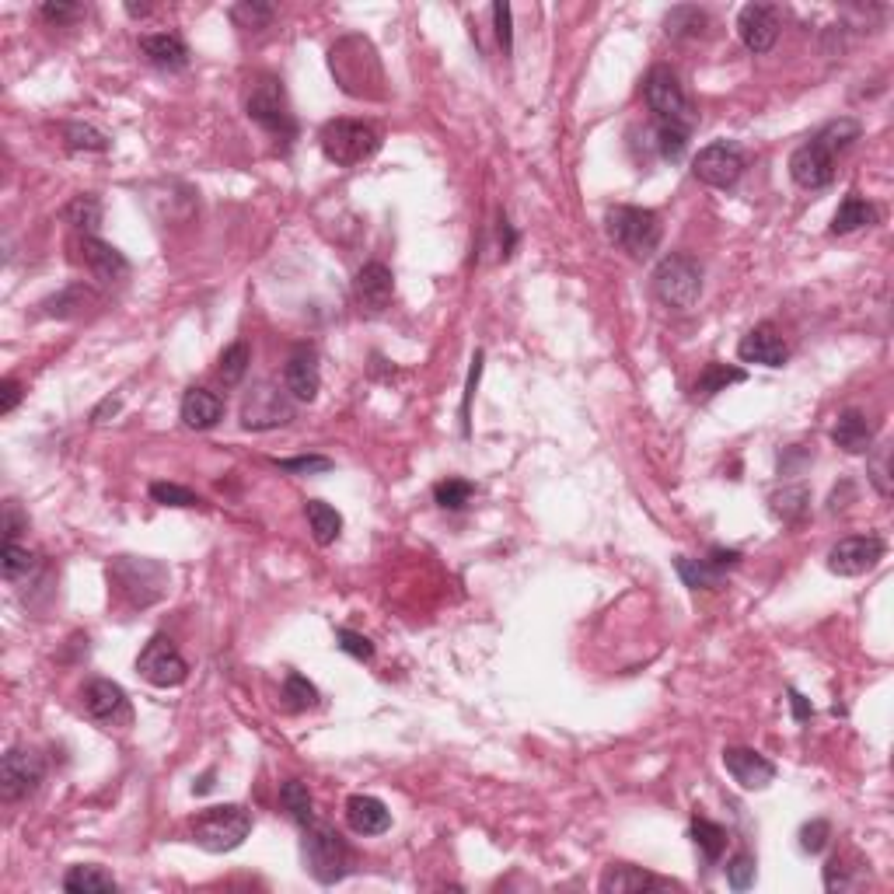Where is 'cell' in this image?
I'll return each mask as SVG.
<instances>
[{
    "label": "cell",
    "instance_id": "1",
    "mask_svg": "<svg viewBox=\"0 0 894 894\" xmlns=\"http://www.w3.org/2000/svg\"><path fill=\"white\" fill-rule=\"evenodd\" d=\"M654 294L664 308L692 311L702 297V266L685 252H671L654 269Z\"/></svg>",
    "mask_w": 894,
    "mask_h": 894
},
{
    "label": "cell",
    "instance_id": "2",
    "mask_svg": "<svg viewBox=\"0 0 894 894\" xmlns=\"http://www.w3.org/2000/svg\"><path fill=\"white\" fill-rule=\"evenodd\" d=\"M318 144H322V154L332 165L357 168L378 154L381 137L371 123H360V119H332L318 133Z\"/></svg>",
    "mask_w": 894,
    "mask_h": 894
},
{
    "label": "cell",
    "instance_id": "3",
    "mask_svg": "<svg viewBox=\"0 0 894 894\" xmlns=\"http://www.w3.org/2000/svg\"><path fill=\"white\" fill-rule=\"evenodd\" d=\"M193 842L207 853H231L252 832V814L238 804H221V807H207L193 818Z\"/></svg>",
    "mask_w": 894,
    "mask_h": 894
},
{
    "label": "cell",
    "instance_id": "4",
    "mask_svg": "<svg viewBox=\"0 0 894 894\" xmlns=\"http://www.w3.org/2000/svg\"><path fill=\"white\" fill-rule=\"evenodd\" d=\"M109 577H112V584H116V591L123 594L133 608L154 605L168 587V570L158 563V559H147V556L112 559Z\"/></svg>",
    "mask_w": 894,
    "mask_h": 894
},
{
    "label": "cell",
    "instance_id": "5",
    "mask_svg": "<svg viewBox=\"0 0 894 894\" xmlns=\"http://www.w3.org/2000/svg\"><path fill=\"white\" fill-rule=\"evenodd\" d=\"M608 238L633 259H650L661 245V217L643 207H612L605 214Z\"/></svg>",
    "mask_w": 894,
    "mask_h": 894
},
{
    "label": "cell",
    "instance_id": "6",
    "mask_svg": "<svg viewBox=\"0 0 894 894\" xmlns=\"http://www.w3.org/2000/svg\"><path fill=\"white\" fill-rule=\"evenodd\" d=\"M304 863H308V874L318 884H339L353 870V856L346 849L343 835L332 825H322V821H311L308 825V835H304Z\"/></svg>",
    "mask_w": 894,
    "mask_h": 894
},
{
    "label": "cell",
    "instance_id": "7",
    "mask_svg": "<svg viewBox=\"0 0 894 894\" xmlns=\"http://www.w3.org/2000/svg\"><path fill=\"white\" fill-rule=\"evenodd\" d=\"M245 112L252 123H259L266 133L280 140H294L297 137V123H294V112L287 105V91H283L280 77H255L252 88H248L245 98Z\"/></svg>",
    "mask_w": 894,
    "mask_h": 894
},
{
    "label": "cell",
    "instance_id": "8",
    "mask_svg": "<svg viewBox=\"0 0 894 894\" xmlns=\"http://www.w3.org/2000/svg\"><path fill=\"white\" fill-rule=\"evenodd\" d=\"M329 67H332V74L339 77L346 95L364 98V95H371V84H381L378 56H374V49L367 46L364 39H357V35H350V39L332 46Z\"/></svg>",
    "mask_w": 894,
    "mask_h": 894
},
{
    "label": "cell",
    "instance_id": "9",
    "mask_svg": "<svg viewBox=\"0 0 894 894\" xmlns=\"http://www.w3.org/2000/svg\"><path fill=\"white\" fill-rule=\"evenodd\" d=\"M643 102H647V109L654 112L661 126H685V130H692L695 126V116H692V109H688L685 88H681L678 74H674L671 67H654L650 70L647 81H643Z\"/></svg>",
    "mask_w": 894,
    "mask_h": 894
},
{
    "label": "cell",
    "instance_id": "10",
    "mask_svg": "<svg viewBox=\"0 0 894 894\" xmlns=\"http://www.w3.org/2000/svg\"><path fill=\"white\" fill-rule=\"evenodd\" d=\"M294 420V402H290V392L280 388L276 381H255L252 392L241 402V427L245 430H280Z\"/></svg>",
    "mask_w": 894,
    "mask_h": 894
},
{
    "label": "cell",
    "instance_id": "11",
    "mask_svg": "<svg viewBox=\"0 0 894 894\" xmlns=\"http://www.w3.org/2000/svg\"><path fill=\"white\" fill-rule=\"evenodd\" d=\"M137 671H140V678H144L147 685L175 688V685L186 681L189 664L168 636H151V640L144 643V650H140V657H137Z\"/></svg>",
    "mask_w": 894,
    "mask_h": 894
},
{
    "label": "cell",
    "instance_id": "12",
    "mask_svg": "<svg viewBox=\"0 0 894 894\" xmlns=\"http://www.w3.org/2000/svg\"><path fill=\"white\" fill-rule=\"evenodd\" d=\"M741 172H744V151L734 140H716V144L702 147L692 161V175L702 186H713V189L737 186Z\"/></svg>",
    "mask_w": 894,
    "mask_h": 894
},
{
    "label": "cell",
    "instance_id": "13",
    "mask_svg": "<svg viewBox=\"0 0 894 894\" xmlns=\"http://www.w3.org/2000/svg\"><path fill=\"white\" fill-rule=\"evenodd\" d=\"M42 779H46V762H42L39 751L11 748L0 758V797L4 800L32 797Z\"/></svg>",
    "mask_w": 894,
    "mask_h": 894
},
{
    "label": "cell",
    "instance_id": "14",
    "mask_svg": "<svg viewBox=\"0 0 894 894\" xmlns=\"http://www.w3.org/2000/svg\"><path fill=\"white\" fill-rule=\"evenodd\" d=\"M884 552H888V545H884L881 535H849L832 545L828 570L839 573V577H863L881 563Z\"/></svg>",
    "mask_w": 894,
    "mask_h": 894
},
{
    "label": "cell",
    "instance_id": "15",
    "mask_svg": "<svg viewBox=\"0 0 894 894\" xmlns=\"http://www.w3.org/2000/svg\"><path fill=\"white\" fill-rule=\"evenodd\" d=\"M790 175L800 189H825L832 186L835 179V158L818 144V140H807L797 151L790 154Z\"/></svg>",
    "mask_w": 894,
    "mask_h": 894
},
{
    "label": "cell",
    "instance_id": "16",
    "mask_svg": "<svg viewBox=\"0 0 894 894\" xmlns=\"http://www.w3.org/2000/svg\"><path fill=\"white\" fill-rule=\"evenodd\" d=\"M737 357H741L744 364L783 367L786 360H790V346H786V339L779 336L776 325L762 322V325H755V329L744 332V339L737 343Z\"/></svg>",
    "mask_w": 894,
    "mask_h": 894
},
{
    "label": "cell",
    "instance_id": "17",
    "mask_svg": "<svg viewBox=\"0 0 894 894\" xmlns=\"http://www.w3.org/2000/svg\"><path fill=\"white\" fill-rule=\"evenodd\" d=\"M737 35L751 53H769L779 39V11L772 4H748L737 14Z\"/></svg>",
    "mask_w": 894,
    "mask_h": 894
},
{
    "label": "cell",
    "instance_id": "18",
    "mask_svg": "<svg viewBox=\"0 0 894 894\" xmlns=\"http://www.w3.org/2000/svg\"><path fill=\"white\" fill-rule=\"evenodd\" d=\"M723 769L741 790H765L776 779V765L751 748H723Z\"/></svg>",
    "mask_w": 894,
    "mask_h": 894
},
{
    "label": "cell",
    "instance_id": "19",
    "mask_svg": "<svg viewBox=\"0 0 894 894\" xmlns=\"http://www.w3.org/2000/svg\"><path fill=\"white\" fill-rule=\"evenodd\" d=\"M84 709L98 723H126L130 720V699L126 692L109 678H95L84 688Z\"/></svg>",
    "mask_w": 894,
    "mask_h": 894
},
{
    "label": "cell",
    "instance_id": "20",
    "mask_svg": "<svg viewBox=\"0 0 894 894\" xmlns=\"http://www.w3.org/2000/svg\"><path fill=\"white\" fill-rule=\"evenodd\" d=\"M81 255H84V266L91 269V276L102 283H123L130 276V262L119 248H112L109 241L95 238V234H84L81 241Z\"/></svg>",
    "mask_w": 894,
    "mask_h": 894
},
{
    "label": "cell",
    "instance_id": "21",
    "mask_svg": "<svg viewBox=\"0 0 894 894\" xmlns=\"http://www.w3.org/2000/svg\"><path fill=\"white\" fill-rule=\"evenodd\" d=\"M283 388L290 392V399L297 402H315L318 388H322V374H318V357L315 350L301 346L294 357L283 367Z\"/></svg>",
    "mask_w": 894,
    "mask_h": 894
},
{
    "label": "cell",
    "instance_id": "22",
    "mask_svg": "<svg viewBox=\"0 0 894 894\" xmlns=\"http://www.w3.org/2000/svg\"><path fill=\"white\" fill-rule=\"evenodd\" d=\"M353 294H357V301L364 304L367 311H385L395 294L392 269H388L385 262H367V266H360L357 280H353Z\"/></svg>",
    "mask_w": 894,
    "mask_h": 894
},
{
    "label": "cell",
    "instance_id": "23",
    "mask_svg": "<svg viewBox=\"0 0 894 894\" xmlns=\"http://www.w3.org/2000/svg\"><path fill=\"white\" fill-rule=\"evenodd\" d=\"M346 825L357 835H385L392 828V811L385 800L371 797V793H357L346 800Z\"/></svg>",
    "mask_w": 894,
    "mask_h": 894
},
{
    "label": "cell",
    "instance_id": "24",
    "mask_svg": "<svg viewBox=\"0 0 894 894\" xmlns=\"http://www.w3.org/2000/svg\"><path fill=\"white\" fill-rule=\"evenodd\" d=\"M140 53L147 56V63H151V67L168 70V74H175V70H186L189 67L186 42H182L179 35H172V32L144 35V39H140Z\"/></svg>",
    "mask_w": 894,
    "mask_h": 894
},
{
    "label": "cell",
    "instance_id": "25",
    "mask_svg": "<svg viewBox=\"0 0 894 894\" xmlns=\"http://www.w3.org/2000/svg\"><path fill=\"white\" fill-rule=\"evenodd\" d=\"M224 416V399L210 388H189L182 395V423L189 430H210Z\"/></svg>",
    "mask_w": 894,
    "mask_h": 894
},
{
    "label": "cell",
    "instance_id": "26",
    "mask_svg": "<svg viewBox=\"0 0 894 894\" xmlns=\"http://www.w3.org/2000/svg\"><path fill=\"white\" fill-rule=\"evenodd\" d=\"M835 447H842L846 454H867L874 447V423L867 420V413L860 409H846L832 427Z\"/></svg>",
    "mask_w": 894,
    "mask_h": 894
},
{
    "label": "cell",
    "instance_id": "27",
    "mask_svg": "<svg viewBox=\"0 0 894 894\" xmlns=\"http://www.w3.org/2000/svg\"><path fill=\"white\" fill-rule=\"evenodd\" d=\"M671 884H664L661 877H654L643 867H629V863H615L601 877V891L605 894H636V891H664Z\"/></svg>",
    "mask_w": 894,
    "mask_h": 894
},
{
    "label": "cell",
    "instance_id": "28",
    "mask_svg": "<svg viewBox=\"0 0 894 894\" xmlns=\"http://www.w3.org/2000/svg\"><path fill=\"white\" fill-rule=\"evenodd\" d=\"M877 207L870 200H863L860 193H849L846 200L839 203V210H835L832 217V234H853L860 231V227H870L877 224Z\"/></svg>",
    "mask_w": 894,
    "mask_h": 894
},
{
    "label": "cell",
    "instance_id": "29",
    "mask_svg": "<svg viewBox=\"0 0 894 894\" xmlns=\"http://www.w3.org/2000/svg\"><path fill=\"white\" fill-rule=\"evenodd\" d=\"M706 28H709V14L695 4H678L664 14V32L671 39H699Z\"/></svg>",
    "mask_w": 894,
    "mask_h": 894
},
{
    "label": "cell",
    "instance_id": "30",
    "mask_svg": "<svg viewBox=\"0 0 894 894\" xmlns=\"http://www.w3.org/2000/svg\"><path fill=\"white\" fill-rule=\"evenodd\" d=\"M304 514H308L311 538H315L318 545H332L339 538V531H343V514H339L336 507H329V503L308 500L304 503Z\"/></svg>",
    "mask_w": 894,
    "mask_h": 894
},
{
    "label": "cell",
    "instance_id": "31",
    "mask_svg": "<svg viewBox=\"0 0 894 894\" xmlns=\"http://www.w3.org/2000/svg\"><path fill=\"white\" fill-rule=\"evenodd\" d=\"M280 804L301 828H308L315 821V800H311L308 783H301V779H287L280 786Z\"/></svg>",
    "mask_w": 894,
    "mask_h": 894
},
{
    "label": "cell",
    "instance_id": "32",
    "mask_svg": "<svg viewBox=\"0 0 894 894\" xmlns=\"http://www.w3.org/2000/svg\"><path fill=\"white\" fill-rule=\"evenodd\" d=\"M63 891L70 894H105L116 891V877L105 874L102 867H70L63 877Z\"/></svg>",
    "mask_w": 894,
    "mask_h": 894
},
{
    "label": "cell",
    "instance_id": "33",
    "mask_svg": "<svg viewBox=\"0 0 894 894\" xmlns=\"http://www.w3.org/2000/svg\"><path fill=\"white\" fill-rule=\"evenodd\" d=\"M807 510H811V489L807 486H783L776 496H772V514L786 524L804 521Z\"/></svg>",
    "mask_w": 894,
    "mask_h": 894
},
{
    "label": "cell",
    "instance_id": "34",
    "mask_svg": "<svg viewBox=\"0 0 894 894\" xmlns=\"http://www.w3.org/2000/svg\"><path fill=\"white\" fill-rule=\"evenodd\" d=\"M744 378H748V374H744L741 367H727V364H720V360H713V364L702 367L699 381H695V395H699V399H713L716 392H723L727 385H741Z\"/></svg>",
    "mask_w": 894,
    "mask_h": 894
},
{
    "label": "cell",
    "instance_id": "35",
    "mask_svg": "<svg viewBox=\"0 0 894 894\" xmlns=\"http://www.w3.org/2000/svg\"><path fill=\"white\" fill-rule=\"evenodd\" d=\"M692 842H695V849L702 853V860L716 863L723 856V849H727L730 839H727V832L716 825V821L699 818V814H695V818H692Z\"/></svg>",
    "mask_w": 894,
    "mask_h": 894
},
{
    "label": "cell",
    "instance_id": "36",
    "mask_svg": "<svg viewBox=\"0 0 894 894\" xmlns=\"http://www.w3.org/2000/svg\"><path fill=\"white\" fill-rule=\"evenodd\" d=\"M674 570H678V577L685 580L692 591H716V587L723 584V573L713 570V566H709V559L678 556V559H674Z\"/></svg>",
    "mask_w": 894,
    "mask_h": 894
},
{
    "label": "cell",
    "instance_id": "37",
    "mask_svg": "<svg viewBox=\"0 0 894 894\" xmlns=\"http://www.w3.org/2000/svg\"><path fill=\"white\" fill-rule=\"evenodd\" d=\"M814 140H818V144L825 147V151L835 158V154L846 151V147L853 144V140H860V123H856V119H849V116L832 119V123L821 126V130L814 133Z\"/></svg>",
    "mask_w": 894,
    "mask_h": 894
},
{
    "label": "cell",
    "instance_id": "38",
    "mask_svg": "<svg viewBox=\"0 0 894 894\" xmlns=\"http://www.w3.org/2000/svg\"><path fill=\"white\" fill-rule=\"evenodd\" d=\"M283 706H287L290 713H304V709H315L318 706V688L311 685L304 674L290 671L287 678H283Z\"/></svg>",
    "mask_w": 894,
    "mask_h": 894
},
{
    "label": "cell",
    "instance_id": "39",
    "mask_svg": "<svg viewBox=\"0 0 894 894\" xmlns=\"http://www.w3.org/2000/svg\"><path fill=\"white\" fill-rule=\"evenodd\" d=\"M67 221L74 224L77 231L95 234V227L102 224V203H98V196H91V193L74 196V200L67 203Z\"/></svg>",
    "mask_w": 894,
    "mask_h": 894
},
{
    "label": "cell",
    "instance_id": "40",
    "mask_svg": "<svg viewBox=\"0 0 894 894\" xmlns=\"http://www.w3.org/2000/svg\"><path fill=\"white\" fill-rule=\"evenodd\" d=\"M0 570H4L7 580L25 577V573L35 570V552H28L14 538H4V545H0Z\"/></svg>",
    "mask_w": 894,
    "mask_h": 894
},
{
    "label": "cell",
    "instance_id": "41",
    "mask_svg": "<svg viewBox=\"0 0 894 894\" xmlns=\"http://www.w3.org/2000/svg\"><path fill=\"white\" fill-rule=\"evenodd\" d=\"M248 364H252L248 346L245 343H231L221 353V360H217V378H221L224 385H238V381L248 374Z\"/></svg>",
    "mask_w": 894,
    "mask_h": 894
},
{
    "label": "cell",
    "instance_id": "42",
    "mask_svg": "<svg viewBox=\"0 0 894 894\" xmlns=\"http://www.w3.org/2000/svg\"><path fill=\"white\" fill-rule=\"evenodd\" d=\"M276 7L262 4V0H241V4L231 7V21L238 28H266L273 21Z\"/></svg>",
    "mask_w": 894,
    "mask_h": 894
},
{
    "label": "cell",
    "instance_id": "43",
    "mask_svg": "<svg viewBox=\"0 0 894 894\" xmlns=\"http://www.w3.org/2000/svg\"><path fill=\"white\" fill-rule=\"evenodd\" d=\"M88 301H91V290L88 287H67V290H60L56 297H49L42 308H46V315L70 318V315H77V311H81Z\"/></svg>",
    "mask_w": 894,
    "mask_h": 894
},
{
    "label": "cell",
    "instance_id": "44",
    "mask_svg": "<svg viewBox=\"0 0 894 894\" xmlns=\"http://www.w3.org/2000/svg\"><path fill=\"white\" fill-rule=\"evenodd\" d=\"M472 482L468 479H444V482H437L434 486V500H437V507H444V510H461V507H468V500H472Z\"/></svg>",
    "mask_w": 894,
    "mask_h": 894
},
{
    "label": "cell",
    "instance_id": "45",
    "mask_svg": "<svg viewBox=\"0 0 894 894\" xmlns=\"http://www.w3.org/2000/svg\"><path fill=\"white\" fill-rule=\"evenodd\" d=\"M151 500L161 503V507H200V496L193 489L179 486V482H154L151 486Z\"/></svg>",
    "mask_w": 894,
    "mask_h": 894
},
{
    "label": "cell",
    "instance_id": "46",
    "mask_svg": "<svg viewBox=\"0 0 894 894\" xmlns=\"http://www.w3.org/2000/svg\"><path fill=\"white\" fill-rule=\"evenodd\" d=\"M688 133L685 126H661L657 123V151H661L664 161H681L688 151Z\"/></svg>",
    "mask_w": 894,
    "mask_h": 894
},
{
    "label": "cell",
    "instance_id": "47",
    "mask_svg": "<svg viewBox=\"0 0 894 894\" xmlns=\"http://www.w3.org/2000/svg\"><path fill=\"white\" fill-rule=\"evenodd\" d=\"M63 137H67L70 151H109V137H105V133H98L95 126L70 123L67 130H63Z\"/></svg>",
    "mask_w": 894,
    "mask_h": 894
},
{
    "label": "cell",
    "instance_id": "48",
    "mask_svg": "<svg viewBox=\"0 0 894 894\" xmlns=\"http://www.w3.org/2000/svg\"><path fill=\"white\" fill-rule=\"evenodd\" d=\"M755 877H758V863L751 853H737L734 860L727 863V884L734 891H748L755 888Z\"/></svg>",
    "mask_w": 894,
    "mask_h": 894
},
{
    "label": "cell",
    "instance_id": "49",
    "mask_svg": "<svg viewBox=\"0 0 894 894\" xmlns=\"http://www.w3.org/2000/svg\"><path fill=\"white\" fill-rule=\"evenodd\" d=\"M828 839H832V825H828L825 818H814V821H807V825L800 828V849L811 853V856L825 853Z\"/></svg>",
    "mask_w": 894,
    "mask_h": 894
},
{
    "label": "cell",
    "instance_id": "50",
    "mask_svg": "<svg viewBox=\"0 0 894 894\" xmlns=\"http://www.w3.org/2000/svg\"><path fill=\"white\" fill-rule=\"evenodd\" d=\"M336 643L343 654H350L353 661H371L374 657V643L367 636L353 633V629H336Z\"/></svg>",
    "mask_w": 894,
    "mask_h": 894
},
{
    "label": "cell",
    "instance_id": "51",
    "mask_svg": "<svg viewBox=\"0 0 894 894\" xmlns=\"http://www.w3.org/2000/svg\"><path fill=\"white\" fill-rule=\"evenodd\" d=\"M39 14L49 21V25H74L77 18H84L81 4H67V0H46L39 7Z\"/></svg>",
    "mask_w": 894,
    "mask_h": 894
},
{
    "label": "cell",
    "instance_id": "52",
    "mask_svg": "<svg viewBox=\"0 0 894 894\" xmlns=\"http://www.w3.org/2000/svg\"><path fill=\"white\" fill-rule=\"evenodd\" d=\"M283 472H294V475H318V472H329L332 461L322 458V454H308V458H283L276 461Z\"/></svg>",
    "mask_w": 894,
    "mask_h": 894
},
{
    "label": "cell",
    "instance_id": "53",
    "mask_svg": "<svg viewBox=\"0 0 894 894\" xmlns=\"http://www.w3.org/2000/svg\"><path fill=\"white\" fill-rule=\"evenodd\" d=\"M479 374H482V350H475L472 371H468V385H465V399H461V430H465V437H468V409H472V395H475V385H479Z\"/></svg>",
    "mask_w": 894,
    "mask_h": 894
},
{
    "label": "cell",
    "instance_id": "54",
    "mask_svg": "<svg viewBox=\"0 0 894 894\" xmlns=\"http://www.w3.org/2000/svg\"><path fill=\"white\" fill-rule=\"evenodd\" d=\"M493 21H496V39H500L503 53H510V46H514V32H510V7L507 4H493Z\"/></svg>",
    "mask_w": 894,
    "mask_h": 894
},
{
    "label": "cell",
    "instance_id": "55",
    "mask_svg": "<svg viewBox=\"0 0 894 894\" xmlns=\"http://www.w3.org/2000/svg\"><path fill=\"white\" fill-rule=\"evenodd\" d=\"M737 563H741V552H737V549H713V552H709V566H713V570H720V573L734 570Z\"/></svg>",
    "mask_w": 894,
    "mask_h": 894
},
{
    "label": "cell",
    "instance_id": "56",
    "mask_svg": "<svg viewBox=\"0 0 894 894\" xmlns=\"http://www.w3.org/2000/svg\"><path fill=\"white\" fill-rule=\"evenodd\" d=\"M790 706H793V720L797 723H807L814 716V706H811V699H804V695L797 692V688H790Z\"/></svg>",
    "mask_w": 894,
    "mask_h": 894
},
{
    "label": "cell",
    "instance_id": "57",
    "mask_svg": "<svg viewBox=\"0 0 894 894\" xmlns=\"http://www.w3.org/2000/svg\"><path fill=\"white\" fill-rule=\"evenodd\" d=\"M0 392H4V402H0V413H14V406L21 402V385L14 378H4V385H0Z\"/></svg>",
    "mask_w": 894,
    "mask_h": 894
},
{
    "label": "cell",
    "instance_id": "58",
    "mask_svg": "<svg viewBox=\"0 0 894 894\" xmlns=\"http://www.w3.org/2000/svg\"><path fill=\"white\" fill-rule=\"evenodd\" d=\"M21 528H28V521L18 514V507H14V503H7V507H4V538H18Z\"/></svg>",
    "mask_w": 894,
    "mask_h": 894
},
{
    "label": "cell",
    "instance_id": "59",
    "mask_svg": "<svg viewBox=\"0 0 894 894\" xmlns=\"http://www.w3.org/2000/svg\"><path fill=\"white\" fill-rule=\"evenodd\" d=\"M514 245H517V231L510 227L507 217H500V248H503V259L514 252Z\"/></svg>",
    "mask_w": 894,
    "mask_h": 894
},
{
    "label": "cell",
    "instance_id": "60",
    "mask_svg": "<svg viewBox=\"0 0 894 894\" xmlns=\"http://www.w3.org/2000/svg\"><path fill=\"white\" fill-rule=\"evenodd\" d=\"M109 413H112V416H116V413H119V402H116V399H105V402H102V406H98V409H95V423H102V420H105V416H109Z\"/></svg>",
    "mask_w": 894,
    "mask_h": 894
},
{
    "label": "cell",
    "instance_id": "61",
    "mask_svg": "<svg viewBox=\"0 0 894 894\" xmlns=\"http://www.w3.org/2000/svg\"><path fill=\"white\" fill-rule=\"evenodd\" d=\"M147 11H151V4H126V14H130V18H144Z\"/></svg>",
    "mask_w": 894,
    "mask_h": 894
}]
</instances>
